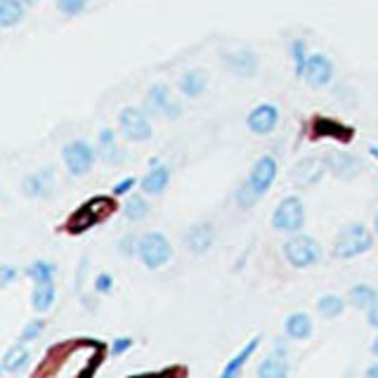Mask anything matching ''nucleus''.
Wrapping results in <instances>:
<instances>
[{
    "mask_svg": "<svg viewBox=\"0 0 378 378\" xmlns=\"http://www.w3.org/2000/svg\"><path fill=\"white\" fill-rule=\"evenodd\" d=\"M104 355H107V346L97 338H69L48 350L43 364L33 371V376H90L99 369Z\"/></svg>",
    "mask_w": 378,
    "mask_h": 378,
    "instance_id": "obj_1",
    "label": "nucleus"
},
{
    "mask_svg": "<svg viewBox=\"0 0 378 378\" xmlns=\"http://www.w3.org/2000/svg\"><path fill=\"white\" fill-rule=\"evenodd\" d=\"M119 210V203H116L114 194H99V197H92L88 201H83L69 218L64 220L62 230L69 237H81L86 232H90L92 227L107 222L111 215Z\"/></svg>",
    "mask_w": 378,
    "mask_h": 378,
    "instance_id": "obj_2",
    "label": "nucleus"
},
{
    "mask_svg": "<svg viewBox=\"0 0 378 378\" xmlns=\"http://www.w3.org/2000/svg\"><path fill=\"white\" fill-rule=\"evenodd\" d=\"M371 246H374V237L362 222H348L333 239V255L341 260H352L371 251Z\"/></svg>",
    "mask_w": 378,
    "mask_h": 378,
    "instance_id": "obj_3",
    "label": "nucleus"
},
{
    "mask_svg": "<svg viewBox=\"0 0 378 378\" xmlns=\"http://www.w3.org/2000/svg\"><path fill=\"white\" fill-rule=\"evenodd\" d=\"M321 246L319 241L308 235H293L284 243V258L288 260V265L296 270H305V268H312L321 260Z\"/></svg>",
    "mask_w": 378,
    "mask_h": 378,
    "instance_id": "obj_4",
    "label": "nucleus"
},
{
    "mask_svg": "<svg viewBox=\"0 0 378 378\" xmlns=\"http://www.w3.org/2000/svg\"><path fill=\"white\" fill-rule=\"evenodd\" d=\"M305 220H308L305 203L298 197L281 199L272 213V227H275V232H284V235H298L305 227Z\"/></svg>",
    "mask_w": 378,
    "mask_h": 378,
    "instance_id": "obj_5",
    "label": "nucleus"
},
{
    "mask_svg": "<svg viewBox=\"0 0 378 378\" xmlns=\"http://www.w3.org/2000/svg\"><path fill=\"white\" fill-rule=\"evenodd\" d=\"M355 126L343 123L338 119H331V116H321L315 114L312 119L308 121V135L310 140H336L341 144H350L355 140Z\"/></svg>",
    "mask_w": 378,
    "mask_h": 378,
    "instance_id": "obj_6",
    "label": "nucleus"
},
{
    "mask_svg": "<svg viewBox=\"0 0 378 378\" xmlns=\"http://www.w3.org/2000/svg\"><path fill=\"white\" fill-rule=\"evenodd\" d=\"M137 255H140L142 265L147 270H159L173 258V246H170V241L161 232H149V235L140 237Z\"/></svg>",
    "mask_w": 378,
    "mask_h": 378,
    "instance_id": "obj_7",
    "label": "nucleus"
},
{
    "mask_svg": "<svg viewBox=\"0 0 378 378\" xmlns=\"http://www.w3.org/2000/svg\"><path fill=\"white\" fill-rule=\"evenodd\" d=\"M119 126H121V132H123L130 142H147L152 140L154 135L152 123H149V114L144 109L123 107L119 116Z\"/></svg>",
    "mask_w": 378,
    "mask_h": 378,
    "instance_id": "obj_8",
    "label": "nucleus"
},
{
    "mask_svg": "<svg viewBox=\"0 0 378 378\" xmlns=\"http://www.w3.org/2000/svg\"><path fill=\"white\" fill-rule=\"evenodd\" d=\"M62 159H64L66 170H69L71 175L81 177V175L90 173V168L94 163V149L86 140H71L64 144Z\"/></svg>",
    "mask_w": 378,
    "mask_h": 378,
    "instance_id": "obj_9",
    "label": "nucleus"
},
{
    "mask_svg": "<svg viewBox=\"0 0 378 378\" xmlns=\"http://www.w3.org/2000/svg\"><path fill=\"white\" fill-rule=\"evenodd\" d=\"M277 170H279V166H277L275 157L265 154V157H260L258 161H255V166L251 168V175L246 177V182L260 194V197H265V194L270 192V187L275 185Z\"/></svg>",
    "mask_w": 378,
    "mask_h": 378,
    "instance_id": "obj_10",
    "label": "nucleus"
},
{
    "mask_svg": "<svg viewBox=\"0 0 378 378\" xmlns=\"http://www.w3.org/2000/svg\"><path fill=\"white\" fill-rule=\"evenodd\" d=\"M222 66L237 76V79H253L258 74V57L251 50H235V52H222Z\"/></svg>",
    "mask_w": 378,
    "mask_h": 378,
    "instance_id": "obj_11",
    "label": "nucleus"
},
{
    "mask_svg": "<svg viewBox=\"0 0 378 378\" xmlns=\"http://www.w3.org/2000/svg\"><path fill=\"white\" fill-rule=\"evenodd\" d=\"M324 161L329 173L338 177V180H355V177L362 173V161L350 152H331Z\"/></svg>",
    "mask_w": 378,
    "mask_h": 378,
    "instance_id": "obj_12",
    "label": "nucleus"
},
{
    "mask_svg": "<svg viewBox=\"0 0 378 378\" xmlns=\"http://www.w3.org/2000/svg\"><path fill=\"white\" fill-rule=\"evenodd\" d=\"M326 170H329L326 168V161H321L317 157H305L293 166L291 175H293V182H296V185L310 187V185H317V182L324 177Z\"/></svg>",
    "mask_w": 378,
    "mask_h": 378,
    "instance_id": "obj_13",
    "label": "nucleus"
},
{
    "mask_svg": "<svg viewBox=\"0 0 378 378\" xmlns=\"http://www.w3.org/2000/svg\"><path fill=\"white\" fill-rule=\"evenodd\" d=\"M246 123L253 135H270L279 123V109L275 104H258L255 109H251Z\"/></svg>",
    "mask_w": 378,
    "mask_h": 378,
    "instance_id": "obj_14",
    "label": "nucleus"
},
{
    "mask_svg": "<svg viewBox=\"0 0 378 378\" xmlns=\"http://www.w3.org/2000/svg\"><path fill=\"white\" fill-rule=\"evenodd\" d=\"M52 189H54V170L50 168V166L31 173L21 182V192L29 199H48L50 194H52Z\"/></svg>",
    "mask_w": 378,
    "mask_h": 378,
    "instance_id": "obj_15",
    "label": "nucleus"
},
{
    "mask_svg": "<svg viewBox=\"0 0 378 378\" xmlns=\"http://www.w3.org/2000/svg\"><path fill=\"white\" fill-rule=\"evenodd\" d=\"M305 81L312 88H326L333 79V64L326 54H310L308 66H305Z\"/></svg>",
    "mask_w": 378,
    "mask_h": 378,
    "instance_id": "obj_16",
    "label": "nucleus"
},
{
    "mask_svg": "<svg viewBox=\"0 0 378 378\" xmlns=\"http://www.w3.org/2000/svg\"><path fill=\"white\" fill-rule=\"evenodd\" d=\"M185 243H187V251L194 255H203L213 248L215 243V230L210 222H199V225L189 227L187 235H185Z\"/></svg>",
    "mask_w": 378,
    "mask_h": 378,
    "instance_id": "obj_17",
    "label": "nucleus"
},
{
    "mask_svg": "<svg viewBox=\"0 0 378 378\" xmlns=\"http://www.w3.org/2000/svg\"><path fill=\"white\" fill-rule=\"evenodd\" d=\"M168 182H170V168L163 163H157V166H149V173L140 180V187L144 194L159 197V194H163V189L168 187Z\"/></svg>",
    "mask_w": 378,
    "mask_h": 378,
    "instance_id": "obj_18",
    "label": "nucleus"
},
{
    "mask_svg": "<svg viewBox=\"0 0 378 378\" xmlns=\"http://www.w3.org/2000/svg\"><path fill=\"white\" fill-rule=\"evenodd\" d=\"M260 341H263V338H260V336L251 338V341H248L246 346H243L241 350H239V352L235 355V357H232L230 362L225 364V369L220 371V376H222V378H235V376H239V371L243 369V364H246L248 359L253 357L255 350L260 348Z\"/></svg>",
    "mask_w": 378,
    "mask_h": 378,
    "instance_id": "obj_19",
    "label": "nucleus"
},
{
    "mask_svg": "<svg viewBox=\"0 0 378 378\" xmlns=\"http://www.w3.org/2000/svg\"><path fill=\"white\" fill-rule=\"evenodd\" d=\"M284 326H286L288 338H293V341H308L315 331L312 319L305 312H291L286 317V321H284Z\"/></svg>",
    "mask_w": 378,
    "mask_h": 378,
    "instance_id": "obj_20",
    "label": "nucleus"
},
{
    "mask_svg": "<svg viewBox=\"0 0 378 378\" xmlns=\"http://www.w3.org/2000/svg\"><path fill=\"white\" fill-rule=\"evenodd\" d=\"M348 303L352 305L355 310H362V312H369L371 308L378 305V291L369 284H357V286L350 288L348 293Z\"/></svg>",
    "mask_w": 378,
    "mask_h": 378,
    "instance_id": "obj_21",
    "label": "nucleus"
},
{
    "mask_svg": "<svg viewBox=\"0 0 378 378\" xmlns=\"http://www.w3.org/2000/svg\"><path fill=\"white\" fill-rule=\"evenodd\" d=\"M170 102V90L166 83H154L152 88H149L147 97H144V111H147L149 116H159L163 114V109L168 107Z\"/></svg>",
    "mask_w": 378,
    "mask_h": 378,
    "instance_id": "obj_22",
    "label": "nucleus"
},
{
    "mask_svg": "<svg viewBox=\"0 0 378 378\" xmlns=\"http://www.w3.org/2000/svg\"><path fill=\"white\" fill-rule=\"evenodd\" d=\"M208 86V74L203 69H192L180 79V92L189 99H197Z\"/></svg>",
    "mask_w": 378,
    "mask_h": 378,
    "instance_id": "obj_23",
    "label": "nucleus"
},
{
    "mask_svg": "<svg viewBox=\"0 0 378 378\" xmlns=\"http://www.w3.org/2000/svg\"><path fill=\"white\" fill-rule=\"evenodd\" d=\"M97 152H99V159H102L104 163H119L121 149H119V142H116L114 130H109V128H102V130H99Z\"/></svg>",
    "mask_w": 378,
    "mask_h": 378,
    "instance_id": "obj_24",
    "label": "nucleus"
},
{
    "mask_svg": "<svg viewBox=\"0 0 378 378\" xmlns=\"http://www.w3.org/2000/svg\"><path fill=\"white\" fill-rule=\"evenodd\" d=\"M31 359V352L26 350V343H17V346H12L5 352L3 362H0V369L8 371V374H17L19 369H24L26 364H29Z\"/></svg>",
    "mask_w": 378,
    "mask_h": 378,
    "instance_id": "obj_25",
    "label": "nucleus"
},
{
    "mask_svg": "<svg viewBox=\"0 0 378 378\" xmlns=\"http://www.w3.org/2000/svg\"><path fill=\"white\" fill-rule=\"evenodd\" d=\"M54 296H57V291H54L52 281L36 284V286H33V293H31V308L36 310V312H48L54 303Z\"/></svg>",
    "mask_w": 378,
    "mask_h": 378,
    "instance_id": "obj_26",
    "label": "nucleus"
},
{
    "mask_svg": "<svg viewBox=\"0 0 378 378\" xmlns=\"http://www.w3.org/2000/svg\"><path fill=\"white\" fill-rule=\"evenodd\" d=\"M24 0H0V26L12 29L24 19Z\"/></svg>",
    "mask_w": 378,
    "mask_h": 378,
    "instance_id": "obj_27",
    "label": "nucleus"
},
{
    "mask_svg": "<svg viewBox=\"0 0 378 378\" xmlns=\"http://www.w3.org/2000/svg\"><path fill=\"white\" fill-rule=\"evenodd\" d=\"M346 305H348V300H343L341 296H336V293H326V296H321L317 300V312L324 317V319H333V317L343 315Z\"/></svg>",
    "mask_w": 378,
    "mask_h": 378,
    "instance_id": "obj_28",
    "label": "nucleus"
},
{
    "mask_svg": "<svg viewBox=\"0 0 378 378\" xmlns=\"http://www.w3.org/2000/svg\"><path fill=\"white\" fill-rule=\"evenodd\" d=\"M149 201L144 197H140V194H132L130 199L123 203V215L130 222H140V220H144L149 215Z\"/></svg>",
    "mask_w": 378,
    "mask_h": 378,
    "instance_id": "obj_29",
    "label": "nucleus"
},
{
    "mask_svg": "<svg viewBox=\"0 0 378 378\" xmlns=\"http://www.w3.org/2000/svg\"><path fill=\"white\" fill-rule=\"evenodd\" d=\"M288 362L284 357H275V355H272V357H268L265 359L263 364L258 366V371H255V374H258V378H284V376H288Z\"/></svg>",
    "mask_w": 378,
    "mask_h": 378,
    "instance_id": "obj_30",
    "label": "nucleus"
},
{
    "mask_svg": "<svg viewBox=\"0 0 378 378\" xmlns=\"http://www.w3.org/2000/svg\"><path fill=\"white\" fill-rule=\"evenodd\" d=\"M54 275H57V265H54L52 260H36V263H31L29 270H26V277H29L33 284L52 281Z\"/></svg>",
    "mask_w": 378,
    "mask_h": 378,
    "instance_id": "obj_31",
    "label": "nucleus"
},
{
    "mask_svg": "<svg viewBox=\"0 0 378 378\" xmlns=\"http://www.w3.org/2000/svg\"><path fill=\"white\" fill-rule=\"evenodd\" d=\"M291 54H293V71H296V79H303L305 76V66H308V43L303 41V38H298V41H293L291 46Z\"/></svg>",
    "mask_w": 378,
    "mask_h": 378,
    "instance_id": "obj_32",
    "label": "nucleus"
},
{
    "mask_svg": "<svg viewBox=\"0 0 378 378\" xmlns=\"http://www.w3.org/2000/svg\"><path fill=\"white\" fill-rule=\"evenodd\" d=\"M260 194L255 192V189L248 185V182H241V187L237 189V203H239V208H243V210H248V208H253L255 203L260 201Z\"/></svg>",
    "mask_w": 378,
    "mask_h": 378,
    "instance_id": "obj_33",
    "label": "nucleus"
},
{
    "mask_svg": "<svg viewBox=\"0 0 378 378\" xmlns=\"http://www.w3.org/2000/svg\"><path fill=\"white\" fill-rule=\"evenodd\" d=\"M46 321L43 319H36V321H29V324L24 326V331H21L19 341L21 343H31V341H38V338L43 336V331H46Z\"/></svg>",
    "mask_w": 378,
    "mask_h": 378,
    "instance_id": "obj_34",
    "label": "nucleus"
},
{
    "mask_svg": "<svg viewBox=\"0 0 378 378\" xmlns=\"http://www.w3.org/2000/svg\"><path fill=\"white\" fill-rule=\"evenodd\" d=\"M54 3H57L59 12L66 17H79L88 8V0H54Z\"/></svg>",
    "mask_w": 378,
    "mask_h": 378,
    "instance_id": "obj_35",
    "label": "nucleus"
},
{
    "mask_svg": "<svg viewBox=\"0 0 378 378\" xmlns=\"http://www.w3.org/2000/svg\"><path fill=\"white\" fill-rule=\"evenodd\" d=\"M137 246H140V239H137L135 235H126L123 239L119 241V253L121 255H135L137 253Z\"/></svg>",
    "mask_w": 378,
    "mask_h": 378,
    "instance_id": "obj_36",
    "label": "nucleus"
},
{
    "mask_svg": "<svg viewBox=\"0 0 378 378\" xmlns=\"http://www.w3.org/2000/svg\"><path fill=\"white\" fill-rule=\"evenodd\" d=\"M111 288H114V277L111 275L102 272V275L94 277V291L97 293H111Z\"/></svg>",
    "mask_w": 378,
    "mask_h": 378,
    "instance_id": "obj_37",
    "label": "nucleus"
},
{
    "mask_svg": "<svg viewBox=\"0 0 378 378\" xmlns=\"http://www.w3.org/2000/svg\"><path fill=\"white\" fill-rule=\"evenodd\" d=\"M135 185H137V177H132V175L123 177V180L114 185V197H126L130 189H135Z\"/></svg>",
    "mask_w": 378,
    "mask_h": 378,
    "instance_id": "obj_38",
    "label": "nucleus"
},
{
    "mask_svg": "<svg viewBox=\"0 0 378 378\" xmlns=\"http://www.w3.org/2000/svg\"><path fill=\"white\" fill-rule=\"evenodd\" d=\"M17 277H19V270H14L12 265H0V286H10Z\"/></svg>",
    "mask_w": 378,
    "mask_h": 378,
    "instance_id": "obj_39",
    "label": "nucleus"
},
{
    "mask_svg": "<svg viewBox=\"0 0 378 378\" xmlns=\"http://www.w3.org/2000/svg\"><path fill=\"white\" fill-rule=\"evenodd\" d=\"M132 338L130 336H121V338H116L114 341V346H111V352L116 355V357H119V355H123V352H128V350L132 348Z\"/></svg>",
    "mask_w": 378,
    "mask_h": 378,
    "instance_id": "obj_40",
    "label": "nucleus"
},
{
    "mask_svg": "<svg viewBox=\"0 0 378 378\" xmlns=\"http://www.w3.org/2000/svg\"><path fill=\"white\" fill-rule=\"evenodd\" d=\"M180 114H182L180 104H177V102H173V99H170V102H168V107L163 109V116H166V119H180Z\"/></svg>",
    "mask_w": 378,
    "mask_h": 378,
    "instance_id": "obj_41",
    "label": "nucleus"
},
{
    "mask_svg": "<svg viewBox=\"0 0 378 378\" xmlns=\"http://www.w3.org/2000/svg\"><path fill=\"white\" fill-rule=\"evenodd\" d=\"M366 324H369L371 329H378V305L366 312Z\"/></svg>",
    "mask_w": 378,
    "mask_h": 378,
    "instance_id": "obj_42",
    "label": "nucleus"
},
{
    "mask_svg": "<svg viewBox=\"0 0 378 378\" xmlns=\"http://www.w3.org/2000/svg\"><path fill=\"white\" fill-rule=\"evenodd\" d=\"M366 378H378V362L371 364L369 369H366Z\"/></svg>",
    "mask_w": 378,
    "mask_h": 378,
    "instance_id": "obj_43",
    "label": "nucleus"
},
{
    "mask_svg": "<svg viewBox=\"0 0 378 378\" xmlns=\"http://www.w3.org/2000/svg\"><path fill=\"white\" fill-rule=\"evenodd\" d=\"M371 355H374V357L378 359V336L374 338V343H371Z\"/></svg>",
    "mask_w": 378,
    "mask_h": 378,
    "instance_id": "obj_44",
    "label": "nucleus"
},
{
    "mask_svg": "<svg viewBox=\"0 0 378 378\" xmlns=\"http://www.w3.org/2000/svg\"><path fill=\"white\" fill-rule=\"evenodd\" d=\"M369 154L378 161V147H376V144H369Z\"/></svg>",
    "mask_w": 378,
    "mask_h": 378,
    "instance_id": "obj_45",
    "label": "nucleus"
},
{
    "mask_svg": "<svg viewBox=\"0 0 378 378\" xmlns=\"http://www.w3.org/2000/svg\"><path fill=\"white\" fill-rule=\"evenodd\" d=\"M374 227H376V235H378V213H376V218H374Z\"/></svg>",
    "mask_w": 378,
    "mask_h": 378,
    "instance_id": "obj_46",
    "label": "nucleus"
},
{
    "mask_svg": "<svg viewBox=\"0 0 378 378\" xmlns=\"http://www.w3.org/2000/svg\"><path fill=\"white\" fill-rule=\"evenodd\" d=\"M24 5H36V0H24Z\"/></svg>",
    "mask_w": 378,
    "mask_h": 378,
    "instance_id": "obj_47",
    "label": "nucleus"
}]
</instances>
